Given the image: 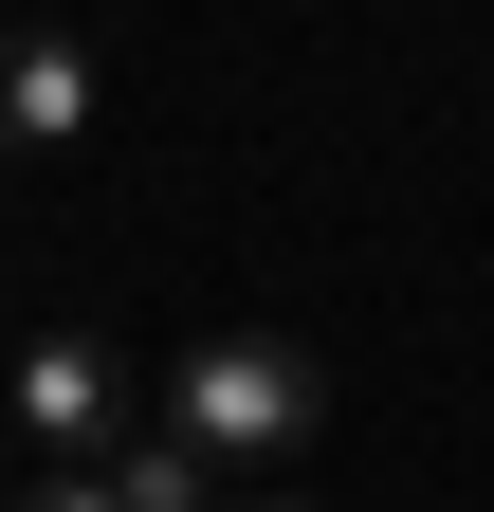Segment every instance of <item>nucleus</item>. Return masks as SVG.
I'll use <instances>...</instances> for the list:
<instances>
[{
  "label": "nucleus",
  "instance_id": "nucleus-1",
  "mask_svg": "<svg viewBox=\"0 0 494 512\" xmlns=\"http://www.w3.org/2000/svg\"><path fill=\"white\" fill-rule=\"evenodd\" d=\"M312 421H330V366L293 348V330H202V348L165 366V439H202L220 476H275Z\"/></svg>",
  "mask_w": 494,
  "mask_h": 512
},
{
  "label": "nucleus",
  "instance_id": "nucleus-2",
  "mask_svg": "<svg viewBox=\"0 0 494 512\" xmlns=\"http://www.w3.org/2000/svg\"><path fill=\"white\" fill-rule=\"evenodd\" d=\"M0 421H19L55 476H92L110 439L147 421V384H129V348H110V330H37V348H19V384H0Z\"/></svg>",
  "mask_w": 494,
  "mask_h": 512
},
{
  "label": "nucleus",
  "instance_id": "nucleus-3",
  "mask_svg": "<svg viewBox=\"0 0 494 512\" xmlns=\"http://www.w3.org/2000/svg\"><path fill=\"white\" fill-rule=\"evenodd\" d=\"M92 110H110V74H92V37H55V19H19L0 37V147H92Z\"/></svg>",
  "mask_w": 494,
  "mask_h": 512
},
{
  "label": "nucleus",
  "instance_id": "nucleus-4",
  "mask_svg": "<svg viewBox=\"0 0 494 512\" xmlns=\"http://www.w3.org/2000/svg\"><path fill=\"white\" fill-rule=\"evenodd\" d=\"M92 476H110V512H220V458H202V439H165V403L110 439Z\"/></svg>",
  "mask_w": 494,
  "mask_h": 512
},
{
  "label": "nucleus",
  "instance_id": "nucleus-5",
  "mask_svg": "<svg viewBox=\"0 0 494 512\" xmlns=\"http://www.w3.org/2000/svg\"><path fill=\"white\" fill-rule=\"evenodd\" d=\"M0 512H110V476H19Z\"/></svg>",
  "mask_w": 494,
  "mask_h": 512
},
{
  "label": "nucleus",
  "instance_id": "nucleus-6",
  "mask_svg": "<svg viewBox=\"0 0 494 512\" xmlns=\"http://www.w3.org/2000/svg\"><path fill=\"white\" fill-rule=\"evenodd\" d=\"M220 512H330V494H220Z\"/></svg>",
  "mask_w": 494,
  "mask_h": 512
}]
</instances>
